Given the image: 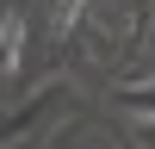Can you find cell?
<instances>
[{"mask_svg": "<svg viewBox=\"0 0 155 149\" xmlns=\"http://www.w3.org/2000/svg\"><path fill=\"white\" fill-rule=\"evenodd\" d=\"M19 56H25V19L6 12V68H19Z\"/></svg>", "mask_w": 155, "mask_h": 149, "instance_id": "cell-1", "label": "cell"}, {"mask_svg": "<svg viewBox=\"0 0 155 149\" xmlns=\"http://www.w3.org/2000/svg\"><path fill=\"white\" fill-rule=\"evenodd\" d=\"M74 12H81V0H56V25H74Z\"/></svg>", "mask_w": 155, "mask_h": 149, "instance_id": "cell-2", "label": "cell"}]
</instances>
